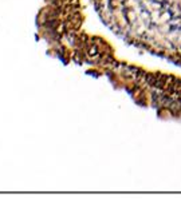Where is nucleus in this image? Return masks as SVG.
I'll use <instances>...</instances> for the list:
<instances>
[{
	"label": "nucleus",
	"mask_w": 181,
	"mask_h": 202,
	"mask_svg": "<svg viewBox=\"0 0 181 202\" xmlns=\"http://www.w3.org/2000/svg\"><path fill=\"white\" fill-rule=\"evenodd\" d=\"M170 19V15L168 14V12H164V15H161V18H160V20H161V23H165L168 22V20Z\"/></svg>",
	"instance_id": "nucleus-1"
},
{
	"label": "nucleus",
	"mask_w": 181,
	"mask_h": 202,
	"mask_svg": "<svg viewBox=\"0 0 181 202\" xmlns=\"http://www.w3.org/2000/svg\"><path fill=\"white\" fill-rule=\"evenodd\" d=\"M121 1H122V0H121Z\"/></svg>",
	"instance_id": "nucleus-3"
},
{
	"label": "nucleus",
	"mask_w": 181,
	"mask_h": 202,
	"mask_svg": "<svg viewBox=\"0 0 181 202\" xmlns=\"http://www.w3.org/2000/svg\"><path fill=\"white\" fill-rule=\"evenodd\" d=\"M126 16H127V19H129V22H134V20H135V15H134V12H133V11L127 12Z\"/></svg>",
	"instance_id": "nucleus-2"
}]
</instances>
